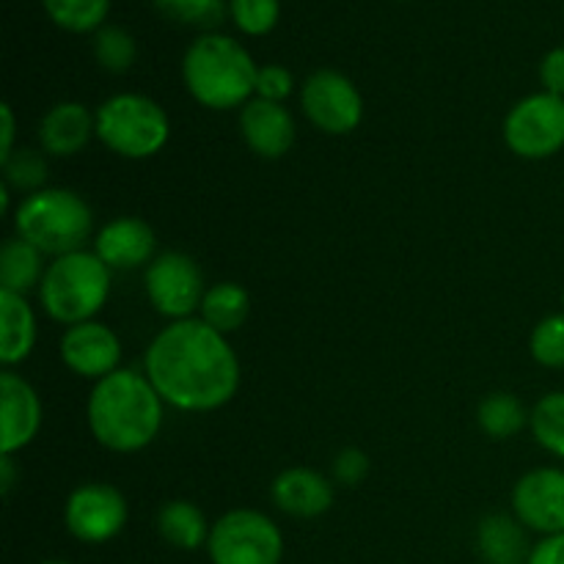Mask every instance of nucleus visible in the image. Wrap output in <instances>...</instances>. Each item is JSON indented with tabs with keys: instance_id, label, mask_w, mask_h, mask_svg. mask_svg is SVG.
I'll list each match as a JSON object with an SVG mask.
<instances>
[{
	"instance_id": "10",
	"label": "nucleus",
	"mask_w": 564,
	"mask_h": 564,
	"mask_svg": "<svg viewBox=\"0 0 564 564\" xmlns=\"http://www.w3.org/2000/svg\"><path fill=\"white\" fill-rule=\"evenodd\" d=\"M303 116L325 135H350L364 119V97L356 83L336 69H317L301 86Z\"/></svg>"
},
{
	"instance_id": "3",
	"label": "nucleus",
	"mask_w": 564,
	"mask_h": 564,
	"mask_svg": "<svg viewBox=\"0 0 564 564\" xmlns=\"http://www.w3.org/2000/svg\"><path fill=\"white\" fill-rule=\"evenodd\" d=\"M259 66L237 39L202 33L182 58V80L202 108L235 110L257 97Z\"/></svg>"
},
{
	"instance_id": "15",
	"label": "nucleus",
	"mask_w": 564,
	"mask_h": 564,
	"mask_svg": "<svg viewBox=\"0 0 564 564\" xmlns=\"http://www.w3.org/2000/svg\"><path fill=\"white\" fill-rule=\"evenodd\" d=\"M154 251H158L154 229L143 218H132V215H121V218L110 220L94 237V253L110 270L149 268Z\"/></svg>"
},
{
	"instance_id": "9",
	"label": "nucleus",
	"mask_w": 564,
	"mask_h": 564,
	"mask_svg": "<svg viewBox=\"0 0 564 564\" xmlns=\"http://www.w3.org/2000/svg\"><path fill=\"white\" fill-rule=\"evenodd\" d=\"M143 290L154 312L169 317L171 323L191 319L207 295L202 268L191 253L182 251L158 253L143 270Z\"/></svg>"
},
{
	"instance_id": "8",
	"label": "nucleus",
	"mask_w": 564,
	"mask_h": 564,
	"mask_svg": "<svg viewBox=\"0 0 564 564\" xmlns=\"http://www.w3.org/2000/svg\"><path fill=\"white\" fill-rule=\"evenodd\" d=\"M505 143L523 160H549L564 149V97L538 91L510 108Z\"/></svg>"
},
{
	"instance_id": "35",
	"label": "nucleus",
	"mask_w": 564,
	"mask_h": 564,
	"mask_svg": "<svg viewBox=\"0 0 564 564\" xmlns=\"http://www.w3.org/2000/svg\"><path fill=\"white\" fill-rule=\"evenodd\" d=\"M527 564H564V532L545 534L532 545Z\"/></svg>"
},
{
	"instance_id": "31",
	"label": "nucleus",
	"mask_w": 564,
	"mask_h": 564,
	"mask_svg": "<svg viewBox=\"0 0 564 564\" xmlns=\"http://www.w3.org/2000/svg\"><path fill=\"white\" fill-rule=\"evenodd\" d=\"M235 25L248 36H264L279 25L281 0H229Z\"/></svg>"
},
{
	"instance_id": "33",
	"label": "nucleus",
	"mask_w": 564,
	"mask_h": 564,
	"mask_svg": "<svg viewBox=\"0 0 564 564\" xmlns=\"http://www.w3.org/2000/svg\"><path fill=\"white\" fill-rule=\"evenodd\" d=\"M369 468H372V463H369L367 452L356 449V446H347L334 457V479L347 488L361 485L369 477Z\"/></svg>"
},
{
	"instance_id": "4",
	"label": "nucleus",
	"mask_w": 564,
	"mask_h": 564,
	"mask_svg": "<svg viewBox=\"0 0 564 564\" xmlns=\"http://www.w3.org/2000/svg\"><path fill=\"white\" fill-rule=\"evenodd\" d=\"M94 213L86 198L64 187H42L14 209V235L36 246L44 257H64L86 248Z\"/></svg>"
},
{
	"instance_id": "24",
	"label": "nucleus",
	"mask_w": 564,
	"mask_h": 564,
	"mask_svg": "<svg viewBox=\"0 0 564 564\" xmlns=\"http://www.w3.org/2000/svg\"><path fill=\"white\" fill-rule=\"evenodd\" d=\"M532 413L523 408V402L518 400L510 391H494V394L485 397L477 408V424L488 438L494 441H507L516 438L523 427L529 424Z\"/></svg>"
},
{
	"instance_id": "28",
	"label": "nucleus",
	"mask_w": 564,
	"mask_h": 564,
	"mask_svg": "<svg viewBox=\"0 0 564 564\" xmlns=\"http://www.w3.org/2000/svg\"><path fill=\"white\" fill-rule=\"evenodd\" d=\"M135 39L121 25H102L94 33V58L110 75H121L135 64Z\"/></svg>"
},
{
	"instance_id": "22",
	"label": "nucleus",
	"mask_w": 564,
	"mask_h": 564,
	"mask_svg": "<svg viewBox=\"0 0 564 564\" xmlns=\"http://www.w3.org/2000/svg\"><path fill=\"white\" fill-rule=\"evenodd\" d=\"M44 253L22 237H9L0 248V290L28 295L44 279Z\"/></svg>"
},
{
	"instance_id": "14",
	"label": "nucleus",
	"mask_w": 564,
	"mask_h": 564,
	"mask_svg": "<svg viewBox=\"0 0 564 564\" xmlns=\"http://www.w3.org/2000/svg\"><path fill=\"white\" fill-rule=\"evenodd\" d=\"M0 422H3V433H0L3 455H14L33 444L44 422V408L36 389L11 369L0 375Z\"/></svg>"
},
{
	"instance_id": "40",
	"label": "nucleus",
	"mask_w": 564,
	"mask_h": 564,
	"mask_svg": "<svg viewBox=\"0 0 564 564\" xmlns=\"http://www.w3.org/2000/svg\"><path fill=\"white\" fill-rule=\"evenodd\" d=\"M562 306H564V292H562Z\"/></svg>"
},
{
	"instance_id": "23",
	"label": "nucleus",
	"mask_w": 564,
	"mask_h": 564,
	"mask_svg": "<svg viewBox=\"0 0 564 564\" xmlns=\"http://www.w3.org/2000/svg\"><path fill=\"white\" fill-rule=\"evenodd\" d=\"M248 314H251V297L235 281H220V284L209 286L202 308H198V317L224 336L240 330L246 325Z\"/></svg>"
},
{
	"instance_id": "25",
	"label": "nucleus",
	"mask_w": 564,
	"mask_h": 564,
	"mask_svg": "<svg viewBox=\"0 0 564 564\" xmlns=\"http://www.w3.org/2000/svg\"><path fill=\"white\" fill-rule=\"evenodd\" d=\"M44 11L58 28L69 33H97L108 25L110 0H42Z\"/></svg>"
},
{
	"instance_id": "13",
	"label": "nucleus",
	"mask_w": 564,
	"mask_h": 564,
	"mask_svg": "<svg viewBox=\"0 0 564 564\" xmlns=\"http://www.w3.org/2000/svg\"><path fill=\"white\" fill-rule=\"evenodd\" d=\"M61 361L69 372L86 380H102L121 369V341L113 328L105 323L88 319V323L69 325L58 341Z\"/></svg>"
},
{
	"instance_id": "1",
	"label": "nucleus",
	"mask_w": 564,
	"mask_h": 564,
	"mask_svg": "<svg viewBox=\"0 0 564 564\" xmlns=\"http://www.w3.org/2000/svg\"><path fill=\"white\" fill-rule=\"evenodd\" d=\"M143 375L165 405L182 413H213L240 389V358L224 334L202 317L169 323L147 347Z\"/></svg>"
},
{
	"instance_id": "30",
	"label": "nucleus",
	"mask_w": 564,
	"mask_h": 564,
	"mask_svg": "<svg viewBox=\"0 0 564 564\" xmlns=\"http://www.w3.org/2000/svg\"><path fill=\"white\" fill-rule=\"evenodd\" d=\"M529 352L545 369H564V312L549 314L534 325Z\"/></svg>"
},
{
	"instance_id": "27",
	"label": "nucleus",
	"mask_w": 564,
	"mask_h": 564,
	"mask_svg": "<svg viewBox=\"0 0 564 564\" xmlns=\"http://www.w3.org/2000/svg\"><path fill=\"white\" fill-rule=\"evenodd\" d=\"M0 163H3V182L17 193L31 196V193L42 191L47 182V158L42 149L20 147Z\"/></svg>"
},
{
	"instance_id": "37",
	"label": "nucleus",
	"mask_w": 564,
	"mask_h": 564,
	"mask_svg": "<svg viewBox=\"0 0 564 564\" xmlns=\"http://www.w3.org/2000/svg\"><path fill=\"white\" fill-rule=\"evenodd\" d=\"M11 488H14V457L3 455L0 457V490L3 496H9Z\"/></svg>"
},
{
	"instance_id": "6",
	"label": "nucleus",
	"mask_w": 564,
	"mask_h": 564,
	"mask_svg": "<svg viewBox=\"0 0 564 564\" xmlns=\"http://www.w3.org/2000/svg\"><path fill=\"white\" fill-rule=\"evenodd\" d=\"M97 138L124 160H147L163 152L171 121L163 105L147 94H113L97 108Z\"/></svg>"
},
{
	"instance_id": "17",
	"label": "nucleus",
	"mask_w": 564,
	"mask_h": 564,
	"mask_svg": "<svg viewBox=\"0 0 564 564\" xmlns=\"http://www.w3.org/2000/svg\"><path fill=\"white\" fill-rule=\"evenodd\" d=\"M97 135V113L83 102H55L39 121V147L50 158H75Z\"/></svg>"
},
{
	"instance_id": "5",
	"label": "nucleus",
	"mask_w": 564,
	"mask_h": 564,
	"mask_svg": "<svg viewBox=\"0 0 564 564\" xmlns=\"http://www.w3.org/2000/svg\"><path fill=\"white\" fill-rule=\"evenodd\" d=\"M113 270L94 251H75L55 257L39 284V303L50 319L61 325H80L97 317L110 297Z\"/></svg>"
},
{
	"instance_id": "20",
	"label": "nucleus",
	"mask_w": 564,
	"mask_h": 564,
	"mask_svg": "<svg viewBox=\"0 0 564 564\" xmlns=\"http://www.w3.org/2000/svg\"><path fill=\"white\" fill-rule=\"evenodd\" d=\"M154 529H158V534L171 549L196 551L207 545L209 529L213 527H209L204 512L193 501L171 499L154 516Z\"/></svg>"
},
{
	"instance_id": "18",
	"label": "nucleus",
	"mask_w": 564,
	"mask_h": 564,
	"mask_svg": "<svg viewBox=\"0 0 564 564\" xmlns=\"http://www.w3.org/2000/svg\"><path fill=\"white\" fill-rule=\"evenodd\" d=\"M270 496H273V505L281 512L312 521V518L325 516L330 510V505H334V485H330L325 474L314 471V468L295 466L286 468V471H281L273 479Z\"/></svg>"
},
{
	"instance_id": "34",
	"label": "nucleus",
	"mask_w": 564,
	"mask_h": 564,
	"mask_svg": "<svg viewBox=\"0 0 564 564\" xmlns=\"http://www.w3.org/2000/svg\"><path fill=\"white\" fill-rule=\"evenodd\" d=\"M540 83H543V91L564 97V47L545 53L543 64H540Z\"/></svg>"
},
{
	"instance_id": "21",
	"label": "nucleus",
	"mask_w": 564,
	"mask_h": 564,
	"mask_svg": "<svg viewBox=\"0 0 564 564\" xmlns=\"http://www.w3.org/2000/svg\"><path fill=\"white\" fill-rule=\"evenodd\" d=\"M479 554L490 564H527V527L510 516H488L477 529Z\"/></svg>"
},
{
	"instance_id": "32",
	"label": "nucleus",
	"mask_w": 564,
	"mask_h": 564,
	"mask_svg": "<svg viewBox=\"0 0 564 564\" xmlns=\"http://www.w3.org/2000/svg\"><path fill=\"white\" fill-rule=\"evenodd\" d=\"M295 91V77L286 66L281 64H264L259 66L257 75V97L268 99V102H281Z\"/></svg>"
},
{
	"instance_id": "11",
	"label": "nucleus",
	"mask_w": 564,
	"mask_h": 564,
	"mask_svg": "<svg viewBox=\"0 0 564 564\" xmlns=\"http://www.w3.org/2000/svg\"><path fill=\"white\" fill-rule=\"evenodd\" d=\"M130 507L124 494L108 482H86L69 494L64 505V523L80 543L102 545L119 538L127 527Z\"/></svg>"
},
{
	"instance_id": "16",
	"label": "nucleus",
	"mask_w": 564,
	"mask_h": 564,
	"mask_svg": "<svg viewBox=\"0 0 564 564\" xmlns=\"http://www.w3.org/2000/svg\"><path fill=\"white\" fill-rule=\"evenodd\" d=\"M240 135L257 158L279 160L295 143V119L281 102L253 97L240 110Z\"/></svg>"
},
{
	"instance_id": "19",
	"label": "nucleus",
	"mask_w": 564,
	"mask_h": 564,
	"mask_svg": "<svg viewBox=\"0 0 564 564\" xmlns=\"http://www.w3.org/2000/svg\"><path fill=\"white\" fill-rule=\"evenodd\" d=\"M36 347V314L25 295L0 290V361L6 369L25 361Z\"/></svg>"
},
{
	"instance_id": "36",
	"label": "nucleus",
	"mask_w": 564,
	"mask_h": 564,
	"mask_svg": "<svg viewBox=\"0 0 564 564\" xmlns=\"http://www.w3.org/2000/svg\"><path fill=\"white\" fill-rule=\"evenodd\" d=\"M0 121H3V130H0V160L9 158L14 152V135H17V121L11 105H0Z\"/></svg>"
},
{
	"instance_id": "38",
	"label": "nucleus",
	"mask_w": 564,
	"mask_h": 564,
	"mask_svg": "<svg viewBox=\"0 0 564 564\" xmlns=\"http://www.w3.org/2000/svg\"><path fill=\"white\" fill-rule=\"evenodd\" d=\"M0 209H3L6 215L11 213V187L6 185V182H0Z\"/></svg>"
},
{
	"instance_id": "29",
	"label": "nucleus",
	"mask_w": 564,
	"mask_h": 564,
	"mask_svg": "<svg viewBox=\"0 0 564 564\" xmlns=\"http://www.w3.org/2000/svg\"><path fill=\"white\" fill-rule=\"evenodd\" d=\"M160 14H165L169 20L182 22V25L204 28V31L213 33V28H218L226 17V3L224 0H154Z\"/></svg>"
},
{
	"instance_id": "39",
	"label": "nucleus",
	"mask_w": 564,
	"mask_h": 564,
	"mask_svg": "<svg viewBox=\"0 0 564 564\" xmlns=\"http://www.w3.org/2000/svg\"><path fill=\"white\" fill-rule=\"evenodd\" d=\"M44 564H69V562H58V560H53V562H44Z\"/></svg>"
},
{
	"instance_id": "26",
	"label": "nucleus",
	"mask_w": 564,
	"mask_h": 564,
	"mask_svg": "<svg viewBox=\"0 0 564 564\" xmlns=\"http://www.w3.org/2000/svg\"><path fill=\"white\" fill-rule=\"evenodd\" d=\"M529 430L549 455L564 460V391H551L534 402Z\"/></svg>"
},
{
	"instance_id": "2",
	"label": "nucleus",
	"mask_w": 564,
	"mask_h": 564,
	"mask_svg": "<svg viewBox=\"0 0 564 564\" xmlns=\"http://www.w3.org/2000/svg\"><path fill=\"white\" fill-rule=\"evenodd\" d=\"M165 402L149 378L135 369H116L97 380L86 402L88 430L102 449L135 455L163 430Z\"/></svg>"
},
{
	"instance_id": "7",
	"label": "nucleus",
	"mask_w": 564,
	"mask_h": 564,
	"mask_svg": "<svg viewBox=\"0 0 564 564\" xmlns=\"http://www.w3.org/2000/svg\"><path fill=\"white\" fill-rule=\"evenodd\" d=\"M207 554L213 564H281L284 534L259 510H229L209 529Z\"/></svg>"
},
{
	"instance_id": "12",
	"label": "nucleus",
	"mask_w": 564,
	"mask_h": 564,
	"mask_svg": "<svg viewBox=\"0 0 564 564\" xmlns=\"http://www.w3.org/2000/svg\"><path fill=\"white\" fill-rule=\"evenodd\" d=\"M512 512L518 521L538 534L564 532V471L532 468L512 488Z\"/></svg>"
}]
</instances>
